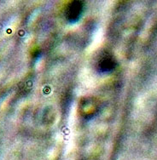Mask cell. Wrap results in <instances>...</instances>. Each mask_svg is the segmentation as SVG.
Masks as SVG:
<instances>
[{
  "mask_svg": "<svg viewBox=\"0 0 157 160\" xmlns=\"http://www.w3.org/2000/svg\"><path fill=\"white\" fill-rule=\"evenodd\" d=\"M81 8L82 6L80 5V2H74L72 3L68 9V15L69 16V19L70 20L77 19L81 12Z\"/></svg>",
  "mask_w": 157,
  "mask_h": 160,
  "instance_id": "cell-1",
  "label": "cell"
}]
</instances>
